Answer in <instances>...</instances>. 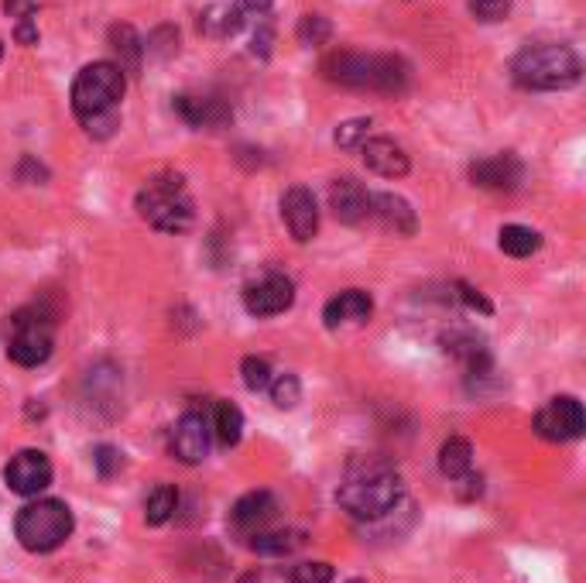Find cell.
Wrapping results in <instances>:
<instances>
[{
	"mask_svg": "<svg viewBox=\"0 0 586 583\" xmlns=\"http://www.w3.org/2000/svg\"><path fill=\"white\" fill-rule=\"evenodd\" d=\"M292 302H295V285H292V279H285V274H279V271L261 274V279H254L244 289V309L258 320L285 313V309H292Z\"/></svg>",
	"mask_w": 586,
	"mask_h": 583,
	"instance_id": "9c48e42d",
	"label": "cell"
},
{
	"mask_svg": "<svg viewBox=\"0 0 586 583\" xmlns=\"http://www.w3.org/2000/svg\"><path fill=\"white\" fill-rule=\"evenodd\" d=\"M579 55L569 45H529L514 55L511 76L522 90H569L579 83Z\"/></svg>",
	"mask_w": 586,
	"mask_h": 583,
	"instance_id": "277c9868",
	"label": "cell"
},
{
	"mask_svg": "<svg viewBox=\"0 0 586 583\" xmlns=\"http://www.w3.org/2000/svg\"><path fill=\"white\" fill-rule=\"evenodd\" d=\"M240 374H244V385L251 392H264L271 385V364L264 357H244V364H240Z\"/></svg>",
	"mask_w": 586,
	"mask_h": 583,
	"instance_id": "f546056e",
	"label": "cell"
},
{
	"mask_svg": "<svg viewBox=\"0 0 586 583\" xmlns=\"http://www.w3.org/2000/svg\"><path fill=\"white\" fill-rule=\"evenodd\" d=\"M227 4L233 8V14L240 18V21H251V18H261L268 8H271V0H227Z\"/></svg>",
	"mask_w": 586,
	"mask_h": 583,
	"instance_id": "836d02e7",
	"label": "cell"
},
{
	"mask_svg": "<svg viewBox=\"0 0 586 583\" xmlns=\"http://www.w3.org/2000/svg\"><path fill=\"white\" fill-rule=\"evenodd\" d=\"M460 295H463V302L470 305V309H480V313H491V302L480 295V292H473V289H467V285H460Z\"/></svg>",
	"mask_w": 586,
	"mask_h": 583,
	"instance_id": "d590c367",
	"label": "cell"
},
{
	"mask_svg": "<svg viewBox=\"0 0 586 583\" xmlns=\"http://www.w3.org/2000/svg\"><path fill=\"white\" fill-rule=\"evenodd\" d=\"M470 179L480 189H494V192H511L519 189L525 179V165L522 158H514L511 152L504 155H491V158H480L470 165Z\"/></svg>",
	"mask_w": 586,
	"mask_h": 583,
	"instance_id": "8fae6325",
	"label": "cell"
},
{
	"mask_svg": "<svg viewBox=\"0 0 586 583\" xmlns=\"http://www.w3.org/2000/svg\"><path fill=\"white\" fill-rule=\"evenodd\" d=\"M367 220L381 223L385 230H395V233H416V210L408 206V199L395 192H370Z\"/></svg>",
	"mask_w": 586,
	"mask_h": 583,
	"instance_id": "9a60e30c",
	"label": "cell"
},
{
	"mask_svg": "<svg viewBox=\"0 0 586 583\" xmlns=\"http://www.w3.org/2000/svg\"><path fill=\"white\" fill-rule=\"evenodd\" d=\"M271 402L279 405V408H295L299 398H302V385H299V377L295 374H279V377H271Z\"/></svg>",
	"mask_w": 586,
	"mask_h": 583,
	"instance_id": "83f0119b",
	"label": "cell"
},
{
	"mask_svg": "<svg viewBox=\"0 0 586 583\" xmlns=\"http://www.w3.org/2000/svg\"><path fill=\"white\" fill-rule=\"evenodd\" d=\"M4 11L11 18H18V24L34 21V14H39V0H4Z\"/></svg>",
	"mask_w": 586,
	"mask_h": 583,
	"instance_id": "e575fe53",
	"label": "cell"
},
{
	"mask_svg": "<svg viewBox=\"0 0 586 583\" xmlns=\"http://www.w3.org/2000/svg\"><path fill=\"white\" fill-rule=\"evenodd\" d=\"M213 433H217L220 446H237L240 436H244V412H240L233 402H220L213 412Z\"/></svg>",
	"mask_w": 586,
	"mask_h": 583,
	"instance_id": "cb8c5ba5",
	"label": "cell"
},
{
	"mask_svg": "<svg viewBox=\"0 0 586 583\" xmlns=\"http://www.w3.org/2000/svg\"><path fill=\"white\" fill-rule=\"evenodd\" d=\"M333 39V24L323 18V14H305L302 21H299V42L305 45V49H320V45H326Z\"/></svg>",
	"mask_w": 586,
	"mask_h": 583,
	"instance_id": "4316f807",
	"label": "cell"
},
{
	"mask_svg": "<svg viewBox=\"0 0 586 583\" xmlns=\"http://www.w3.org/2000/svg\"><path fill=\"white\" fill-rule=\"evenodd\" d=\"M137 214L161 233H182L192 227V196L179 176H155L137 192Z\"/></svg>",
	"mask_w": 586,
	"mask_h": 583,
	"instance_id": "5b68a950",
	"label": "cell"
},
{
	"mask_svg": "<svg viewBox=\"0 0 586 583\" xmlns=\"http://www.w3.org/2000/svg\"><path fill=\"white\" fill-rule=\"evenodd\" d=\"M111 45L121 55V65H117L121 73H137V65H142V55H145V45L134 34V28L130 24H114L111 28Z\"/></svg>",
	"mask_w": 586,
	"mask_h": 583,
	"instance_id": "603a6c76",
	"label": "cell"
},
{
	"mask_svg": "<svg viewBox=\"0 0 586 583\" xmlns=\"http://www.w3.org/2000/svg\"><path fill=\"white\" fill-rule=\"evenodd\" d=\"M347 583H364V580H347Z\"/></svg>",
	"mask_w": 586,
	"mask_h": 583,
	"instance_id": "f35d334b",
	"label": "cell"
},
{
	"mask_svg": "<svg viewBox=\"0 0 586 583\" xmlns=\"http://www.w3.org/2000/svg\"><path fill=\"white\" fill-rule=\"evenodd\" d=\"M52 326L55 320L49 313H21L14 320V336H11V347H8V357L21 367H39L52 357Z\"/></svg>",
	"mask_w": 586,
	"mask_h": 583,
	"instance_id": "52a82bcc",
	"label": "cell"
},
{
	"mask_svg": "<svg viewBox=\"0 0 586 583\" xmlns=\"http://www.w3.org/2000/svg\"><path fill=\"white\" fill-rule=\"evenodd\" d=\"M176 511H179V491L171 488V485H158L145 498V522L148 525H165Z\"/></svg>",
	"mask_w": 586,
	"mask_h": 583,
	"instance_id": "d4e9b609",
	"label": "cell"
},
{
	"mask_svg": "<svg viewBox=\"0 0 586 583\" xmlns=\"http://www.w3.org/2000/svg\"><path fill=\"white\" fill-rule=\"evenodd\" d=\"M401 477L385 467V464H374V467H364L350 473L347 485L339 488V508L343 511H350L354 519L360 522H374V519H385L388 511L398 508L401 501Z\"/></svg>",
	"mask_w": 586,
	"mask_h": 583,
	"instance_id": "3957f363",
	"label": "cell"
},
{
	"mask_svg": "<svg viewBox=\"0 0 586 583\" xmlns=\"http://www.w3.org/2000/svg\"><path fill=\"white\" fill-rule=\"evenodd\" d=\"M498 244H501V251L511 254V258H532V254L542 248V237H538V230H532V227L507 223V227H501V233H498Z\"/></svg>",
	"mask_w": 586,
	"mask_h": 583,
	"instance_id": "7402d4cb",
	"label": "cell"
},
{
	"mask_svg": "<svg viewBox=\"0 0 586 583\" xmlns=\"http://www.w3.org/2000/svg\"><path fill=\"white\" fill-rule=\"evenodd\" d=\"M124 73L117 69V62H93L83 73L73 80V111L80 117V124L86 127V134L93 137H111L121 114V100H124Z\"/></svg>",
	"mask_w": 586,
	"mask_h": 583,
	"instance_id": "6da1fadb",
	"label": "cell"
},
{
	"mask_svg": "<svg viewBox=\"0 0 586 583\" xmlns=\"http://www.w3.org/2000/svg\"><path fill=\"white\" fill-rule=\"evenodd\" d=\"M176 111L189 127H220L227 124L230 111L213 96H176Z\"/></svg>",
	"mask_w": 586,
	"mask_h": 583,
	"instance_id": "d6986e66",
	"label": "cell"
},
{
	"mask_svg": "<svg viewBox=\"0 0 586 583\" xmlns=\"http://www.w3.org/2000/svg\"><path fill=\"white\" fill-rule=\"evenodd\" d=\"M511 11V0H470V14L477 21H504Z\"/></svg>",
	"mask_w": 586,
	"mask_h": 583,
	"instance_id": "1f68e13d",
	"label": "cell"
},
{
	"mask_svg": "<svg viewBox=\"0 0 586 583\" xmlns=\"http://www.w3.org/2000/svg\"><path fill=\"white\" fill-rule=\"evenodd\" d=\"M439 470L450 477V480L470 477V470H473V450H470V443L460 439V436L446 439L442 450H439Z\"/></svg>",
	"mask_w": 586,
	"mask_h": 583,
	"instance_id": "44dd1931",
	"label": "cell"
},
{
	"mask_svg": "<svg viewBox=\"0 0 586 583\" xmlns=\"http://www.w3.org/2000/svg\"><path fill=\"white\" fill-rule=\"evenodd\" d=\"M18 42H21V45L39 42V28H34L31 21H21V24H18Z\"/></svg>",
	"mask_w": 586,
	"mask_h": 583,
	"instance_id": "8d00e7d4",
	"label": "cell"
},
{
	"mask_svg": "<svg viewBox=\"0 0 586 583\" xmlns=\"http://www.w3.org/2000/svg\"><path fill=\"white\" fill-rule=\"evenodd\" d=\"M583 429H586V416H583V405L573 395H559L553 402H545L535 416V433L548 443L579 439Z\"/></svg>",
	"mask_w": 586,
	"mask_h": 583,
	"instance_id": "ba28073f",
	"label": "cell"
},
{
	"mask_svg": "<svg viewBox=\"0 0 586 583\" xmlns=\"http://www.w3.org/2000/svg\"><path fill=\"white\" fill-rule=\"evenodd\" d=\"M374 313V302L367 292L360 289H347V292H339L336 299L326 302L323 309V320L329 330H339V326H364Z\"/></svg>",
	"mask_w": 586,
	"mask_h": 583,
	"instance_id": "e0dca14e",
	"label": "cell"
},
{
	"mask_svg": "<svg viewBox=\"0 0 586 583\" xmlns=\"http://www.w3.org/2000/svg\"><path fill=\"white\" fill-rule=\"evenodd\" d=\"M367 134H370V121L367 117H357V121H347V124H339L336 134H333V142L339 148H360L367 142Z\"/></svg>",
	"mask_w": 586,
	"mask_h": 583,
	"instance_id": "f1b7e54d",
	"label": "cell"
},
{
	"mask_svg": "<svg viewBox=\"0 0 586 583\" xmlns=\"http://www.w3.org/2000/svg\"><path fill=\"white\" fill-rule=\"evenodd\" d=\"M329 580H333L329 563H302L292 573V583H329Z\"/></svg>",
	"mask_w": 586,
	"mask_h": 583,
	"instance_id": "d6a6232c",
	"label": "cell"
},
{
	"mask_svg": "<svg viewBox=\"0 0 586 583\" xmlns=\"http://www.w3.org/2000/svg\"><path fill=\"white\" fill-rule=\"evenodd\" d=\"M210 423L199 412H186L171 429V457H179L182 464H202L210 454Z\"/></svg>",
	"mask_w": 586,
	"mask_h": 583,
	"instance_id": "4fadbf2b",
	"label": "cell"
},
{
	"mask_svg": "<svg viewBox=\"0 0 586 583\" xmlns=\"http://www.w3.org/2000/svg\"><path fill=\"white\" fill-rule=\"evenodd\" d=\"M442 343H446V354H453L467 367V374L488 371V347L477 333H450Z\"/></svg>",
	"mask_w": 586,
	"mask_h": 583,
	"instance_id": "ffe728a7",
	"label": "cell"
},
{
	"mask_svg": "<svg viewBox=\"0 0 586 583\" xmlns=\"http://www.w3.org/2000/svg\"><path fill=\"white\" fill-rule=\"evenodd\" d=\"M360 152H364V165L381 179H401L411 168L408 155L401 152V145L391 142V137H367Z\"/></svg>",
	"mask_w": 586,
	"mask_h": 583,
	"instance_id": "2e32d148",
	"label": "cell"
},
{
	"mask_svg": "<svg viewBox=\"0 0 586 583\" xmlns=\"http://www.w3.org/2000/svg\"><path fill=\"white\" fill-rule=\"evenodd\" d=\"M76 522L65 501L55 498H39L18 511L14 519V535L28 549V553H52L69 535H73Z\"/></svg>",
	"mask_w": 586,
	"mask_h": 583,
	"instance_id": "8992f818",
	"label": "cell"
},
{
	"mask_svg": "<svg viewBox=\"0 0 586 583\" xmlns=\"http://www.w3.org/2000/svg\"><path fill=\"white\" fill-rule=\"evenodd\" d=\"M4 480L8 488L21 498H39L49 485H52V464L42 450H21L18 457H11V464L4 467Z\"/></svg>",
	"mask_w": 586,
	"mask_h": 583,
	"instance_id": "30bf717a",
	"label": "cell"
},
{
	"mask_svg": "<svg viewBox=\"0 0 586 583\" xmlns=\"http://www.w3.org/2000/svg\"><path fill=\"white\" fill-rule=\"evenodd\" d=\"M282 220L289 227V233L299 240V244H308L320 230V210H316V196L305 186H292L282 196Z\"/></svg>",
	"mask_w": 586,
	"mask_h": 583,
	"instance_id": "7c38bea8",
	"label": "cell"
},
{
	"mask_svg": "<svg viewBox=\"0 0 586 583\" xmlns=\"http://www.w3.org/2000/svg\"><path fill=\"white\" fill-rule=\"evenodd\" d=\"M274 514H279V501H274L268 491H251L240 498L233 508H230V525L240 532V535H258L264 529H271Z\"/></svg>",
	"mask_w": 586,
	"mask_h": 583,
	"instance_id": "5bb4252c",
	"label": "cell"
},
{
	"mask_svg": "<svg viewBox=\"0 0 586 583\" xmlns=\"http://www.w3.org/2000/svg\"><path fill=\"white\" fill-rule=\"evenodd\" d=\"M299 542H302L299 532H271V529H264V532L251 535V549H254V553H261V556H289Z\"/></svg>",
	"mask_w": 586,
	"mask_h": 583,
	"instance_id": "484cf974",
	"label": "cell"
},
{
	"mask_svg": "<svg viewBox=\"0 0 586 583\" xmlns=\"http://www.w3.org/2000/svg\"><path fill=\"white\" fill-rule=\"evenodd\" d=\"M367 189L357 179H336L329 186V210L339 223H364L367 220Z\"/></svg>",
	"mask_w": 586,
	"mask_h": 583,
	"instance_id": "ac0fdd59",
	"label": "cell"
},
{
	"mask_svg": "<svg viewBox=\"0 0 586 583\" xmlns=\"http://www.w3.org/2000/svg\"><path fill=\"white\" fill-rule=\"evenodd\" d=\"M93 464H96V473H100L103 480H111L114 473L124 470V454L117 450V446H96Z\"/></svg>",
	"mask_w": 586,
	"mask_h": 583,
	"instance_id": "4dcf8cb0",
	"label": "cell"
},
{
	"mask_svg": "<svg viewBox=\"0 0 586 583\" xmlns=\"http://www.w3.org/2000/svg\"><path fill=\"white\" fill-rule=\"evenodd\" d=\"M0 59H4V42H0Z\"/></svg>",
	"mask_w": 586,
	"mask_h": 583,
	"instance_id": "74e56055",
	"label": "cell"
},
{
	"mask_svg": "<svg viewBox=\"0 0 586 583\" xmlns=\"http://www.w3.org/2000/svg\"><path fill=\"white\" fill-rule=\"evenodd\" d=\"M323 76L347 90H370L398 96L408 90L411 69L398 55H360V52H329L323 59Z\"/></svg>",
	"mask_w": 586,
	"mask_h": 583,
	"instance_id": "7a4b0ae2",
	"label": "cell"
}]
</instances>
